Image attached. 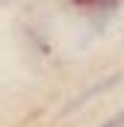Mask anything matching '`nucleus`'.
Listing matches in <instances>:
<instances>
[{
  "label": "nucleus",
  "mask_w": 124,
  "mask_h": 127,
  "mask_svg": "<svg viewBox=\"0 0 124 127\" xmlns=\"http://www.w3.org/2000/svg\"><path fill=\"white\" fill-rule=\"evenodd\" d=\"M103 127H124V112H118L115 118H109V121H106Z\"/></svg>",
  "instance_id": "nucleus-1"
}]
</instances>
